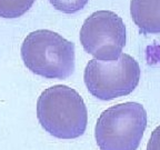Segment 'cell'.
<instances>
[{
    "label": "cell",
    "mask_w": 160,
    "mask_h": 150,
    "mask_svg": "<svg viewBox=\"0 0 160 150\" xmlns=\"http://www.w3.org/2000/svg\"><path fill=\"white\" fill-rule=\"evenodd\" d=\"M147 150H160V126H158L150 136Z\"/></svg>",
    "instance_id": "cell-9"
},
{
    "label": "cell",
    "mask_w": 160,
    "mask_h": 150,
    "mask_svg": "<svg viewBox=\"0 0 160 150\" xmlns=\"http://www.w3.org/2000/svg\"><path fill=\"white\" fill-rule=\"evenodd\" d=\"M139 80V63L123 52L112 61L89 60L83 72V81L89 92L105 101L130 95L137 88Z\"/></svg>",
    "instance_id": "cell-4"
},
{
    "label": "cell",
    "mask_w": 160,
    "mask_h": 150,
    "mask_svg": "<svg viewBox=\"0 0 160 150\" xmlns=\"http://www.w3.org/2000/svg\"><path fill=\"white\" fill-rule=\"evenodd\" d=\"M36 0H0V17L13 18L21 17L30 8Z\"/></svg>",
    "instance_id": "cell-7"
},
{
    "label": "cell",
    "mask_w": 160,
    "mask_h": 150,
    "mask_svg": "<svg viewBox=\"0 0 160 150\" xmlns=\"http://www.w3.org/2000/svg\"><path fill=\"white\" fill-rule=\"evenodd\" d=\"M147 127V112L138 102H123L105 110L96 123L100 150H137Z\"/></svg>",
    "instance_id": "cell-3"
},
{
    "label": "cell",
    "mask_w": 160,
    "mask_h": 150,
    "mask_svg": "<svg viewBox=\"0 0 160 150\" xmlns=\"http://www.w3.org/2000/svg\"><path fill=\"white\" fill-rule=\"evenodd\" d=\"M89 0H49L55 9L63 13H76L85 8Z\"/></svg>",
    "instance_id": "cell-8"
},
{
    "label": "cell",
    "mask_w": 160,
    "mask_h": 150,
    "mask_svg": "<svg viewBox=\"0 0 160 150\" xmlns=\"http://www.w3.org/2000/svg\"><path fill=\"white\" fill-rule=\"evenodd\" d=\"M20 52L30 71L47 79H67L75 70V43L51 30L30 32Z\"/></svg>",
    "instance_id": "cell-2"
},
{
    "label": "cell",
    "mask_w": 160,
    "mask_h": 150,
    "mask_svg": "<svg viewBox=\"0 0 160 150\" xmlns=\"http://www.w3.org/2000/svg\"><path fill=\"white\" fill-rule=\"evenodd\" d=\"M83 49L100 61L117 60L126 45V26L113 11L99 10L85 20L80 29Z\"/></svg>",
    "instance_id": "cell-5"
},
{
    "label": "cell",
    "mask_w": 160,
    "mask_h": 150,
    "mask_svg": "<svg viewBox=\"0 0 160 150\" xmlns=\"http://www.w3.org/2000/svg\"><path fill=\"white\" fill-rule=\"evenodd\" d=\"M130 15L141 33H160V0H131Z\"/></svg>",
    "instance_id": "cell-6"
},
{
    "label": "cell",
    "mask_w": 160,
    "mask_h": 150,
    "mask_svg": "<svg viewBox=\"0 0 160 150\" xmlns=\"http://www.w3.org/2000/svg\"><path fill=\"white\" fill-rule=\"evenodd\" d=\"M37 117L47 132L60 139L80 137L88 123L83 99L75 89L63 85L52 86L40 95Z\"/></svg>",
    "instance_id": "cell-1"
}]
</instances>
